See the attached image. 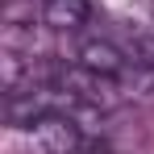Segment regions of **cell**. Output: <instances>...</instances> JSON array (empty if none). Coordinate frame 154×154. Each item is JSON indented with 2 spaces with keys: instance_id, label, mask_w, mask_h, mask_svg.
<instances>
[{
  "instance_id": "1",
  "label": "cell",
  "mask_w": 154,
  "mask_h": 154,
  "mask_svg": "<svg viewBox=\"0 0 154 154\" xmlns=\"http://www.w3.org/2000/svg\"><path fill=\"white\" fill-rule=\"evenodd\" d=\"M17 137H21V154H75L79 146H88V133L75 121V112L42 117L38 125L21 129Z\"/></svg>"
},
{
  "instance_id": "2",
  "label": "cell",
  "mask_w": 154,
  "mask_h": 154,
  "mask_svg": "<svg viewBox=\"0 0 154 154\" xmlns=\"http://www.w3.org/2000/svg\"><path fill=\"white\" fill-rule=\"evenodd\" d=\"M75 63L88 67V71H100V75H125L129 67H137L129 46L117 33H92V38H83L79 50H75Z\"/></svg>"
},
{
  "instance_id": "3",
  "label": "cell",
  "mask_w": 154,
  "mask_h": 154,
  "mask_svg": "<svg viewBox=\"0 0 154 154\" xmlns=\"http://www.w3.org/2000/svg\"><path fill=\"white\" fill-rule=\"evenodd\" d=\"M38 17L54 33H79V29L92 21V0H46L38 8Z\"/></svg>"
},
{
  "instance_id": "4",
  "label": "cell",
  "mask_w": 154,
  "mask_h": 154,
  "mask_svg": "<svg viewBox=\"0 0 154 154\" xmlns=\"http://www.w3.org/2000/svg\"><path fill=\"white\" fill-rule=\"evenodd\" d=\"M75 154H108V150H100V146H79Z\"/></svg>"
},
{
  "instance_id": "5",
  "label": "cell",
  "mask_w": 154,
  "mask_h": 154,
  "mask_svg": "<svg viewBox=\"0 0 154 154\" xmlns=\"http://www.w3.org/2000/svg\"><path fill=\"white\" fill-rule=\"evenodd\" d=\"M29 4H33V0H29ZM42 4H46V0H42Z\"/></svg>"
}]
</instances>
